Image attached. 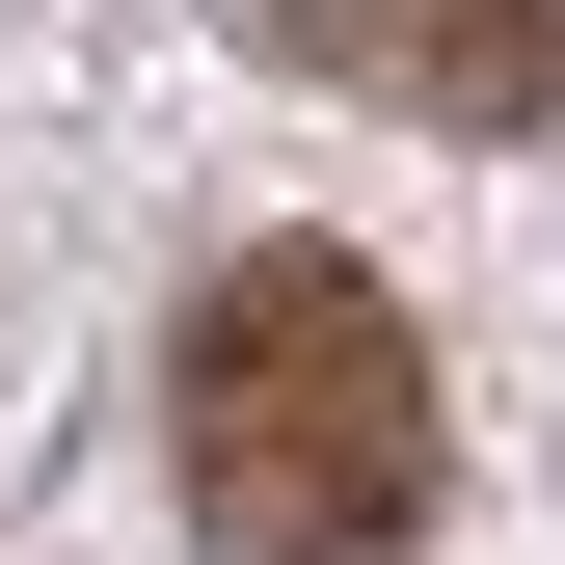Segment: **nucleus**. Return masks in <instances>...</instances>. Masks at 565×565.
Segmentation results:
<instances>
[{"mask_svg": "<svg viewBox=\"0 0 565 565\" xmlns=\"http://www.w3.org/2000/svg\"><path fill=\"white\" fill-rule=\"evenodd\" d=\"M162 431H189L216 565H404V539H431V484H458L431 323H404L350 243H216V269H189Z\"/></svg>", "mask_w": 565, "mask_h": 565, "instance_id": "obj_1", "label": "nucleus"}, {"mask_svg": "<svg viewBox=\"0 0 565 565\" xmlns=\"http://www.w3.org/2000/svg\"><path fill=\"white\" fill-rule=\"evenodd\" d=\"M269 54L404 135H565V0H269Z\"/></svg>", "mask_w": 565, "mask_h": 565, "instance_id": "obj_2", "label": "nucleus"}]
</instances>
